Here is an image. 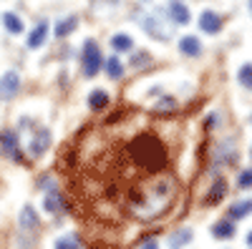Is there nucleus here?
<instances>
[{"label":"nucleus","instance_id":"f257e3e1","mask_svg":"<svg viewBox=\"0 0 252 249\" xmlns=\"http://www.w3.org/2000/svg\"><path fill=\"white\" fill-rule=\"evenodd\" d=\"M129 154L134 159V164L139 169L149 171V174H159L169 166V154H166L164 143L154 136V134H141L131 141Z\"/></svg>","mask_w":252,"mask_h":249},{"label":"nucleus","instance_id":"f03ea898","mask_svg":"<svg viewBox=\"0 0 252 249\" xmlns=\"http://www.w3.org/2000/svg\"><path fill=\"white\" fill-rule=\"evenodd\" d=\"M101 63H103V58H101L96 40H86V43H83V76H89V78L96 76Z\"/></svg>","mask_w":252,"mask_h":249},{"label":"nucleus","instance_id":"7ed1b4c3","mask_svg":"<svg viewBox=\"0 0 252 249\" xmlns=\"http://www.w3.org/2000/svg\"><path fill=\"white\" fill-rule=\"evenodd\" d=\"M0 146H3V151H5L8 159L23 161V154H20V146H18V134L3 131V134H0Z\"/></svg>","mask_w":252,"mask_h":249},{"label":"nucleus","instance_id":"20e7f679","mask_svg":"<svg viewBox=\"0 0 252 249\" xmlns=\"http://www.w3.org/2000/svg\"><path fill=\"white\" fill-rule=\"evenodd\" d=\"M18 88H20V78H18L15 71H8L3 78H0V98H3V101L13 98Z\"/></svg>","mask_w":252,"mask_h":249},{"label":"nucleus","instance_id":"39448f33","mask_svg":"<svg viewBox=\"0 0 252 249\" xmlns=\"http://www.w3.org/2000/svg\"><path fill=\"white\" fill-rule=\"evenodd\" d=\"M199 28H202L204 33H209V35H215V33H220V28H222V20H220L217 13L204 10V13L199 15Z\"/></svg>","mask_w":252,"mask_h":249},{"label":"nucleus","instance_id":"423d86ee","mask_svg":"<svg viewBox=\"0 0 252 249\" xmlns=\"http://www.w3.org/2000/svg\"><path fill=\"white\" fill-rule=\"evenodd\" d=\"M51 146V134L46 129H40L33 138H31V156H40V154H46V149Z\"/></svg>","mask_w":252,"mask_h":249},{"label":"nucleus","instance_id":"0eeeda50","mask_svg":"<svg viewBox=\"0 0 252 249\" xmlns=\"http://www.w3.org/2000/svg\"><path fill=\"white\" fill-rule=\"evenodd\" d=\"M46 35H48V23H46V20H40L38 28H33V33L28 35V48H40L46 43Z\"/></svg>","mask_w":252,"mask_h":249},{"label":"nucleus","instance_id":"6e6552de","mask_svg":"<svg viewBox=\"0 0 252 249\" xmlns=\"http://www.w3.org/2000/svg\"><path fill=\"white\" fill-rule=\"evenodd\" d=\"M20 229L23 232L38 229V214L33 212V206H23V212H20Z\"/></svg>","mask_w":252,"mask_h":249},{"label":"nucleus","instance_id":"1a4fd4ad","mask_svg":"<svg viewBox=\"0 0 252 249\" xmlns=\"http://www.w3.org/2000/svg\"><path fill=\"white\" fill-rule=\"evenodd\" d=\"M224 194H227V181L220 176V179L212 184V189H209V194L204 196V204H217V201H222V199H224Z\"/></svg>","mask_w":252,"mask_h":249},{"label":"nucleus","instance_id":"9d476101","mask_svg":"<svg viewBox=\"0 0 252 249\" xmlns=\"http://www.w3.org/2000/svg\"><path fill=\"white\" fill-rule=\"evenodd\" d=\"M46 212H51V214H61L63 209H66V201H63V194H58L56 189L53 192H48L46 194Z\"/></svg>","mask_w":252,"mask_h":249},{"label":"nucleus","instance_id":"9b49d317","mask_svg":"<svg viewBox=\"0 0 252 249\" xmlns=\"http://www.w3.org/2000/svg\"><path fill=\"white\" fill-rule=\"evenodd\" d=\"M169 10H172V20H174V23H179V26L189 23V10H187V5L182 3V0H172Z\"/></svg>","mask_w":252,"mask_h":249},{"label":"nucleus","instance_id":"f8f14e48","mask_svg":"<svg viewBox=\"0 0 252 249\" xmlns=\"http://www.w3.org/2000/svg\"><path fill=\"white\" fill-rule=\"evenodd\" d=\"M144 28L149 30V35H154V38H159V40H166V38H169L166 28L161 26V20H159V18H154V15L144 20Z\"/></svg>","mask_w":252,"mask_h":249},{"label":"nucleus","instance_id":"ddd939ff","mask_svg":"<svg viewBox=\"0 0 252 249\" xmlns=\"http://www.w3.org/2000/svg\"><path fill=\"white\" fill-rule=\"evenodd\" d=\"M179 51L184 53V55H199V51H202V43L194 38V35H184L182 40H179Z\"/></svg>","mask_w":252,"mask_h":249},{"label":"nucleus","instance_id":"4468645a","mask_svg":"<svg viewBox=\"0 0 252 249\" xmlns=\"http://www.w3.org/2000/svg\"><path fill=\"white\" fill-rule=\"evenodd\" d=\"M212 234L217 239H232L235 237V226H232V221H229V219H222V221H217L212 226Z\"/></svg>","mask_w":252,"mask_h":249},{"label":"nucleus","instance_id":"2eb2a0df","mask_svg":"<svg viewBox=\"0 0 252 249\" xmlns=\"http://www.w3.org/2000/svg\"><path fill=\"white\" fill-rule=\"evenodd\" d=\"M89 106L94 109V111H103L109 106V93L106 91H91V96H89Z\"/></svg>","mask_w":252,"mask_h":249},{"label":"nucleus","instance_id":"dca6fc26","mask_svg":"<svg viewBox=\"0 0 252 249\" xmlns=\"http://www.w3.org/2000/svg\"><path fill=\"white\" fill-rule=\"evenodd\" d=\"M227 214H229V219H245L247 214H252V201L247 199V201H237V204H232Z\"/></svg>","mask_w":252,"mask_h":249},{"label":"nucleus","instance_id":"f3484780","mask_svg":"<svg viewBox=\"0 0 252 249\" xmlns=\"http://www.w3.org/2000/svg\"><path fill=\"white\" fill-rule=\"evenodd\" d=\"M111 48H114L116 53H126V51L134 48V40H131L129 35H124V33H116V35L111 38Z\"/></svg>","mask_w":252,"mask_h":249},{"label":"nucleus","instance_id":"a211bd4d","mask_svg":"<svg viewBox=\"0 0 252 249\" xmlns=\"http://www.w3.org/2000/svg\"><path fill=\"white\" fill-rule=\"evenodd\" d=\"M189 242H192V232H189V229H179V232H174L169 237V249H182Z\"/></svg>","mask_w":252,"mask_h":249},{"label":"nucleus","instance_id":"6ab92c4d","mask_svg":"<svg viewBox=\"0 0 252 249\" xmlns=\"http://www.w3.org/2000/svg\"><path fill=\"white\" fill-rule=\"evenodd\" d=\"M3 23H5L8 33H13V35L23 33V20H20L15 13H3Z\"/></svg>","mask_w":252,"mask_h":249},{"label":"nucleus","instance_id":"aec40b11","mask_svg":"<svg viewBox=\"0 0 252 249\" xmlns=\"http://www.w3.org/2000/svg\"><path fill=\"white\" fill-rule=\"evenodd\" d=\"M76 26H78V20H76L73 15L66 18V20H61V23H56V35H58V38H66L68 33L76 30Z\"/></svg>","mask_w":252,"mask_h":249},{"label":"nucleus","instance_id":"412c9836","mask_svg":"<svg viewBox=\"0 0 252 249\" xmlns=\"http://www.w3.org/2000/svg\"><path fill=\"white\" fill-rule=\"evenodd\" d=\"M106 76H109V78H114V81L124 76V66H121V60H119L116 55H111V58L106 60Z\"/></svg>","mask_w":252,"mask_h":249},{"label":"nucleus","instance_id":"4be33fe9","mask_svg":"<svg viewBox=\"0 0 252 249\" xmlns=\"http://www.w3.org/2000/svg\"><path fill=\"white\" fill-rule=\"evenodd\" d=\"M53 249H81V244H78V237L76 234H66V237L56 239Z\"/></svg>","mask_w":252,"mask_h":249},{"label":"nucleus","instance_id":"5701e85b","mask_svg":"<svg viewBox=\"0 0 252 249\" xmlns=\"http://www.w3.org/2000/svg\"><path fill=\"white\" fill-rule=\"evenodd\" d=\"M237 78H240V83H242L245 88H252V66H250V63H245V66L240 68Z\"/></svg>","mask_w":252,"mask_h":249},{"label":"nucleus","instance_id":"b1692460","mask_svg":"<svg viewBox=\"0 0 252 249\" xmlns=\"http://www.w3.org/2000/svg\"><path fill=\"white\" fill-rule=\"evenodd\" d=\"M237 186H240V189H250V186H252V169H245L237 176Z\"/></svg>","mask_w":252,"mask_h":249},{"label":"nucleus","instance_id":"393cba45","mask_svg":"<svg viewBox=\"0 0 252 249\" xmlns=\"http://www.w3.org/2000/svg\"><path fill=\"white\" fill-rule=\"evenodd\" d=\"M149 60H152V58H149V55H146L144 51H141L139 55H136V53L131 55V63H134V68H141V66H146V63H149Z\"/></svg>","mask_w":252,"mask_h":249},{"label":"nucleus","instance_id":"a878e982","mask_svg":"<svg viewBox=\"0 0 252 249\" xmlns=\"http://www.w3.org/2000/svg\"><path fill=\"white\" fill-rule=\"evenodd\" d=\"M141 249H159V244H157V239H149V242H146Z\"/></svg>","mask_w":252,"mask_h":249},{"label":"nucleus","instance_id":"bb28decb","mask_svg":"<svg viewBox=\"0 0 252 249\" xmlns=\"http://www.w3.org/2000/svg\"><path fill=\"white\" fill-rule=\"evenodd\" d=\"M247 242H250V244H252V232H250V234H247Z\"/></svg>","mask_w":252,"mask_h":249},{"label":"nucleus","instance_id":"cd10ccee","mask_svg":"<svg viewBox=\"0 0 252 249\" xmlns=\"http://www.w3.org/2000/svg\"><path fill=\"white\" fill-rule=\"evenodd\" d=\"M250 8H252V0H250Z\"/></svg>","mask_w":252,"mask_h":249}]
</instances>
